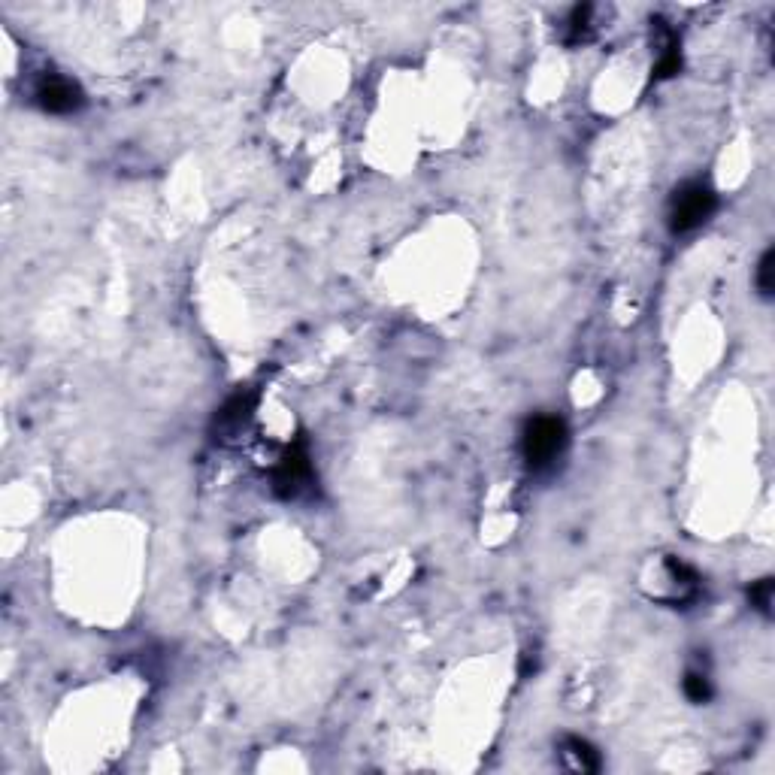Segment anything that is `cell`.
Wrapping results in <instances>:
<instances>
[{
	"label": "cell",
	"mask_w": 775,
	"mask_h": 775,
	"mask_svg": "<svg viewBox=\"0 0 775 775\" xmlns=\"http://www.w3.org/2000/svg\"><path fill=\"white\" fill-rule=\"evenodd\" d=\"M567 424L555 415H536L527 421L524 436H521V452L527 467L533 470H548L555 467V461L567 449Z\"/></svg>",
	"instance_id": "1"
},
{
	"label": "cell",
	"mask_w": 775,
	"mask_h": 775,
	"mask_svg": "<svg viewBox=\"0 0 775 775\" xmlns=\"http://www.w3.org/2000/svg\"><path fill=\"white\" fill-rule=\"evenodd\" d=\"M718 206V197L709 185L703 182H691V185H682L670 203V228L673 234H688V231H697L700 225H706V221L712 218Z\"/></svg>",
	"instance_id": "2"
},
{
	"label": "cell",
	"mask_w": 775,
	"mask_h": 775,
	"mask_svg": "<svg viewBox=\"0 0 775 775\" xmlns=\"http://www.w3.org/2000/svg\"><path fill=\"white\" fill-rule=\"evenodd\" d=\"M312 482H315V470H312L309 449L303 439H297L282 452L273 470V491L285 500H300L303 494L312 491Z\"/></svg>",
	"instance_id": "3"
},
{
	"label": "cell",
	"mask_w": 775,
	"mask_h": 775,
	"mask_svg": "<svg viewBox=\"0 0 775 775\" xmlns=\"http://www.w3.org/2000/svg\"><path fill=\"white\" fill-rule=\"evenodd\" d=\"M255 409H258V394L255 391H237L234 397H228L225 406L215 412V421H212L215 442H234L237 436H243V430L255 418Z\"/></svg>",
	"instance_id": "4"
},
{
	"label": "cell",
	"mask_w": 775,
	"mask_h": 775,
	"mask_svg": "<svg viewBox=\"0 0 775 775\" xmlns=\"http://www.w3.org/2000/svg\"><path fill=\"white\" fill-rule=\"evenodd\" d=\"M37 103L46 109V113L67 116V113H76V109L82 106V91H79L76 82H70L64 76H52L37 88Z\"/></svg>",
	"instance_id": "5"
},
{
	"label": "cell",
	"mask_w": 775,
	"mask_h": 775,
	"mask_svg": "<svg viewBox=\"0 0 775 775\" xmlns=\"http://www.w3.org/2000/svg\"><path fill=\"white\" fill-rule=\"evenodd\" d=\"M561 757H564V763H567L573 772H597V769L603 766L600 751H597L588 739H579V736H567V739H564Z\"/></svg>",
	"instance_id": "6"
},
{
	"label": "cell",
	"mask_w": 775,
	"mask_h": 775,
	"mask_svg": "<svg viewBox=\"0 0 775 775\" xmlns=\"http://www.w3.org/2000/svg\"><path fill=\"white\" fill-rule=\"evenodd\" d=\"M591 16H594V7H576L570 13V19H567V43L570 46H579V43L591 40V34H594Z\"/></svg>",
	"instance_id": "7"
},
{
	"label": "cell",
	"mask_w": 775,
	"mask_h": 775,
	"mask_svg": "<svg viewBox=\"0 0 775 775\" xmlns=\"http://www.w3.org/2000/svg\"><path fill=\"white\" fill-rule=\"evenodd\" d=\"M682 688H685V697H688L691 703H709V697H712V682H709V676H706V673H697V670H691V673L685 676Z\"/></svg>",
	"instance_id": "8"
},
{
	"label": "cell",
	"mask_w": 775,
	"mask_h": 775,
	"mask_svg": "<svg viewBox=\"0 0 775 775\" xmlns=\"http://www.w3.org/2000/svg\"><path fill=\"white\" fill-rule=\"evenodd\" d=\"M772 591H775L772 579H760V582H754V585L748 588V600H751V606H754V609H760L763 615H769V606H772Z\"/></svg>",
	"instance_id": "9"
},
{
	"label": "cell",
	"mask_w": 775,
	"mask_h": 775,
	"mask_svg": "<svg viewBox=\"0 0 775 775\" xmlns=\"http://www.w3.org/2000/svg\"><path fill=\"white\" fill-rule=\"evenodd\" d=\"M772 264H775V252L766 249L763 258H760V264H757V279H754L763 297H772V270H775Z\"/></svg>",
	"instance_id": "10"
}]
</instances>
